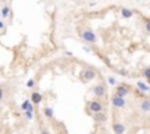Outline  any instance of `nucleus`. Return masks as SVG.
Masks as SVG:
<instances>
[{
	"instance_id": "18",
	"label": "nucleus",
	"mask_w": 150,
	"mask_h": 134,
	"mask_svg": "<svg viewBox=\"0 0 150 134\" xmlns=\"http://www.w3.org/2000/svg\"><path fill=\"white\" fill-rule=\"evenodd\" d=\"M27 87H28V89H34V87H35V80H32V78L28 80V81H27Z\"/></svg>"
},
{
	"instance_id": "16",
	"label": "nucleus",
	"mask_w": 150,
	"mask_h": 134,
	"mask_svg": "<svg viewBox=\"0 0 150 134\" xmlns=\"http://www.w3.org/2000/svg\"><path fill=\"white\" fill-rule=\"evenodd\" d=\"M143 77L146 78V81H150V68H149V66L144 68V71H143Z\"/></svg>"
},
{
	"instance_id": "24",
	"label": "nucleus",
	"mask_w": 150,
	"mask_h": 134,
	"mask_svg": "<svg viewBox=\"0 0 150 134\" xmlns=\"http://www.w3.org/2000/svg\"><path fill=\"white\" fill-rule=\"evenodd\" d=\"M0 21H2V15H0Z\"/></svg>"
},
{
	"instance_id": "5",
	"label": "nucleus",
	"mask_w": 150,
	"mask_h": 134,
	"mask_svg": "<svg viewBox=\"0 0 150 134\" xmlns=\"http://www.w3.org/2000/svg\"><path fill=\"white\" fill-rule=\"evenodd\" d=\"M110 102H112V105H114V108H125V106H127V100H125V97H119L116 94L112 96Z\"/></svg>"
},
{
	"instance_id": "17",
	"label": "nucleus",
	"mask_w": 150,
	"mask_h": 134,
	"mask_svg": "<svg viewBox=\"0 0 150 134\" xmlns=\"http://www.w3.org/2000/svg\"><path fill=\"white\" fill-rule=\"evenodd\" d=\"M30 105H31V102H30V100H24V103L21 105V111H24V112H25V111L28 109V106H30Z\"/></svg>"
},
{
	"instance_id": "2",
	"label": "nucleus",
	"mask_w": 150,
	"mask_h": 134,
	"mask_svg": "<svg viewBox=\"0 0 150 134\" xmlns=\"http://www.w3.org/2000/svg\"><path fill=\"white\" fill-rule=\"evenodd\" d=\"M78 34L81 35V39L84 40V41H87V43H90V44H93V43H96V34H94V31H91L90 28H85V30H82V31H78Z\"/></svg>"
},
{
	"instance_id": "19",
	"label": "nucleus",
	"mask_w": 150,
	"mask_h": 134,
	"mask_svg": "<svg viewBox=\"0 0 150 134\" xmlns=\"http://www.w3.org/2000/svg\"><path fill=\"white\" fill-rule=\"evenodd\" d=\"M107 81H109L110 86H115V84H116V78H114V77H109V78H107Z\"/></svg>"
},
{
	"instance_id": "12",
	"label": "nucleus",
	"mask_w": 150,
	"mask_h": 134,
	"mask_svg": "<svg viewBox=\"0 0 150 134\" xmlns=\"http://www.w3.org/2000/svg\"><path fill=\"white\" fill-rule=\"evenodd\" d=\"M141 111L144 112V114H149L150 112V99H143V102H141Z\"/></svg>"
},
{
	"instance_id": "23",
	"label": "nucleus",
	"mask_w": 150,
	"mask_h": 134,
	"mask_svg": "<svg viewBox=\"0 0 150 134\" xmlns=\"http://www.w3.org/2000/svg\"><path fill=\"white\" fill-rule=\"evenodd\" d=\"M3 27H5V24H3V21H0V30H3Z\"/></svg>"
},
{
	"instance_id": "25",
	"label": "nucleus",
	"mask_w": 150,
	"mask_h": 134,
	"mask_svg": "<svg viewBox=\"0 0 150 134\" xmlns=\"http://www.w3.org/2000/svg\"><path fill=\"white\" fill-rule=\"evenodd\" d=\"M137 2H141V0H137Z\"/></svg>"
},
{
	"instance_id": "6",
	"label": "nucleus",
	"mask_w": 150,
	"mask_h": 134,
	"mask_svg": "<svg viewBox=\"0 0 150 134\" xmlns=\"http://www.w3.org/2000/svg\"><path fill=\"white\" fill-rule=\"evenodd\" d=\"M93 94L96 97H105L106 96V87H105V84H97V86L93 89Z\"/></svg>"
},
{
	"instance_id": "21",
	"label": "nucleus",
	"mask_w": 150,
	"mask_h": 134,
	"mask_svg": "<svg viewBox=\"0 0 150 134\" xmlns=\"http://www.w3.org/2000/svg\"><path fill=\"white\" fill-rule=\"evenodd\" d=\"M40 134H50V133H49V130H46V128H41Z\"/></svg>"
},
{
	"instance_id": "11",
	"label": "nucleus",
	"mask_w": 150,
	"mask_h": 134,
	"mask_svg": "<svg viewBox=\"0 0 150 134\" xmlns=\"http://www.w3.org/2000/svg\"><path fill=\"white\" fill-rule=\"evenodd\" d=\"M24 115H25V118H27L28 121H31L32 118H34V105L31 103L30 106H28V109L24 112Z\"/></svg>"
},
{
	"instance_id": "15",
	"label": "nucleus",
	"mask_w": 150,
	"mask_h": 134,
	"mask_svg": "<svg viewBox=\"0 0 150 134\" xmlns=\"http://www.w3.org/2000/svg\"><path fill=\"white\" fill-rule=\"evenodd\" d=\"M0 15H2V19L7 18V15H9V6H3L2 7V12H0Z\"/></svg>"
},
{
	"instance_id": "14",
	"label": "nucleus",
	"mask_w": 150,
	"mask_h": 134,
	"mask_svg": "<svg viewBox=\"0 0 150 134\" xmlns=\"http://www.w3.org/2000/svg\"><path fill=\"white\" fill-rule=\"evenodd\" d=\"M43 114H44V116L46 118H53V115H55V111H53V108H50V106H46L44 109H43Z\"/></svg>"
},
{
	"instance_id": "10",
	"label": "nucleus",
	"mask_w": 150,
	"mask_h": 134,
	"mask_svg": "<svg viewBox=\"0 0 150 134\" xmlns=\"http://www.w3.org/2000/svg\"><path fill=\"white\" fill-rule=\"evenodd\" d=\"M121 15H122V18H125V19H130V18L134 15V12H132L131 9H128V7H121Z\"/></svg>"
},
{
	"instance_id": "7",
	"label": "nucleus",
	"mask_w": 150,
	"mask_h": 134,
	"mask_svg": "<svg viewBox=\"0 0 150 134\" xmlns=\"http://www.w3.org/2000/svg\"><path fill=\"white\" fill-rule=\"evenodd\" d=\"M30 102H31L32 105H39V103H41V102H43V96H41V93H39V91H32V93H31V99H30Z\"/></svg>"
},
{
	"instance_id": "9",
	"label": "nucleus",
	"mask_w": 150,
	"mask_h": 134,
	"mask_svg": "<svg viewBox=\"0 0 150 134\" xmlns=\"http://www.w3.org/2000/svg\"><path fill=\"white\" fill-rule=\"evenodd\" d=\"M93 116H94L96 122H100V124H103V122H106V121H107V115L103 111L102 112H97V114H93Z\"/></svg>"
},
{
	"instance_id": "1",
	"label": "nucleus",
	"mask_w": 150,
	"mask_h": 134,
	"mask_svg": "<svg viewBox=\"0 0 150 134\" xmlns=\"http://www.w3.org/2000/svg\"><path fill=\"white\" fill-rule=\"evenodd\" d=\"M103 111V103L100 100H90L87 103V114L91 115V114H97V112H102Z\"/></svg>"
},
{
	"instance_id": "22",
	"label": "nucleus",
	"mask_w": 150,
	"mask_h": 134,
	"mask_svg": "<svg viewBox=\"0 0 150 134\" xmlns=\"http://www.w3.org/2000/svg\"><path fill=\"white\" fill-rule=\"evenodd\" d=\"M2 99H3V89H0V102H2Z\"/></svg>"
},
{
	"instance_id": "3",
	"label": "nucleus",
	"mask_w": 150,
	"mask_h": 134,
	"mask_svg": "<svg viewBox=\"0 0 150 134\" xmlns=\"http://www.w3.org/2000/svg\"><path fill=\"white\" fill-rule=\"evenodd\" d=\"M96 77H97V72H96L94 69H91V68H87V69H84V71L81 72V80H82L84 83L93 81Z\"/></svg>"
},
{
	"instance_id": "20",
	"label": "nucleus",
	"mask_w": 150,
	"mask_h": 134,
	"mask_svg": "<svg viewBox=\"0 0 150 134\" xmlns=\"http://www.w3.org/2000/svg\"><path fill=\"white\" fill-rule=\"evenodd\" d=\"M146 32H150V22L146 21Z\"/></svg>"
},
{
	"instance_id": "8",
	"label": "nucleus",
	"mask_w": 150,
	"mask_h": 134,
	"mask_svg": "<svg viewBox=\"0 0 150 134\" xmlns=\"http://www.w3.org/2000/svg\"><path fill=\"white\" fill-rule=\"evenodd\" d=\"M112 130H114L115 134H124L125 130H127V127H125L122 122H114V125H112Z\"/></svg>"
},
{
	"instance_id": "13",
	"label": "nucleus",
	"mask_w": 150,
	"mask_h": 134,
	"mask_svg": "<svg viewBox=\"0 0 150 134\" xmlns=\"http://www.w3.org/2000/svg\"><path fill=\"white\" fill-rule=\"evenodd\" d=\"M137 89H139L140 91H143V93H149L150 91L149 86H147L146 83H143V81H137Z\"/></svg>"
},
{
	"instance_id": "4",
	"label": "nucleus",
	"mask_w": 150,
	"mask_h": 134,
	"mask_svg": "<svg viewBox=\"0 0 150 134\" xmlns=\"http://www.w3.org/2000/svg\"><path fill=\"white\" fill-rule=\"evenodd\" d=\"M130 93H131V87L130 86H127V84H119V86H116L114 94H116L119 97H125V96L130 94Z\"/></svg>"
}]
</instances>
